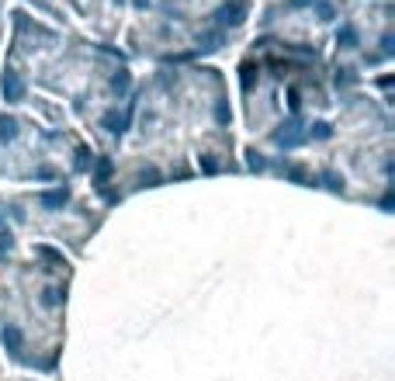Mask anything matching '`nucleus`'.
Masks as SVG:
<instances>
[{"label":"nucleus","instance_id":"1","mask_svg":"<svg viewBox=\"0 0 395 381\" xmlns=\"http://www.w3.org/2000/svg\"><path fill=\"white\" fill-rule=\"evenodd\" d=\"M135 39H187L212 28H239L250 0H132Z\"/></svg>","mask_w":395,"mask_h":381}]
</instances>
